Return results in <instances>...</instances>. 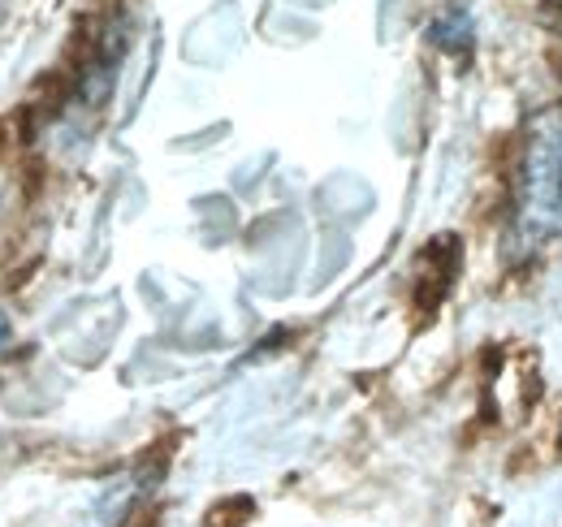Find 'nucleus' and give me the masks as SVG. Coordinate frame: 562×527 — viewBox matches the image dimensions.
I'll list each match as a JSON object with an SVG mask.
<instances>
[{
    "mask_svg": "<svg viewBox=\"0 0 562 527\" xmlns=\"http://www.w3.org/2000/svg\"><path fill=\"white\" fill-rule=\"evenodd\" d=\"M515 229L524 247H537L562 229V109L541 113L524 143Z\"/></svg>",
    "mask_w": 562,
    "mask_h": 527,
    "instance_id": "f257e3e1",
    "label": "nucleus"
},
{
    "mask_svg": "<svg viewBox=\"0 0 562 527\" xmlns=\"http://www.w3.org/2000/svg\"><path fill=\"white\" fill-rule=\"evenodd\" d=\"M9 341V321H4V312H0V346Z\"/></svg>",
    "mask_w": 562,
    "mask_h": 527,
    "instance_id": "f03ea898",
    "label": "nucleus"
},
{
    "mask_svg": "<svg viewBox=\"0 0 562 527\" xmlns=\"http://www.w3.org/2000/svg\"><path fill=\"white\" fill-rule=\"evenodd\" d=\"M554 9H562V4H554Z\"/></svg>",
    "mask_w": 562,
    "mask_h": 527,
    "instance_id": "7ed1b4c3",
    "label": "nucleus"
}]
</instances>
